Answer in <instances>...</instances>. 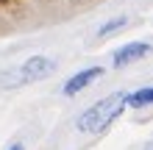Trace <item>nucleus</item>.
Segmentation results:
<instances>
[{"instance_id":"nucleus-1","label":"nucleus","mask_w":153,"mask_h":150,"mask_svg":"<svg viewBox=\"0 0 153 150\" xmlns=\"http://www.w3.org/2000/svg\"><path fill=\"white\" fill-rule=\"evenodd\" d=\"M125 106H128V95L125 92H114V95H109V98L92 103L78 117L75 125H78V131H84V134H100V131H106L123 114Z\"/></svg>"},{"instance_id":"nucleus-2","label":"nucleus","mask_w":153,"mask_h":150,"mask_svg":"<svg viewBox=\"0 0 153 150\" xmlns=\"http://www.w3.org/2000/svg\"><path fill=\"white\" fill-rule=\"evenodd\" d=\"M53 69H56V61L53 58H48V56H31V58H25L17 69L3 72L0 86H3V89H20V86H28V83H36V81H42V78H48Z\"/></svg>"},{"instance_id":"nucleus-3","label":"nucleus","mask_w":153,"mask_h":150,"mask_svg":"<svg viewBox=\"0 0 153 150\" xmlns=\"http://www.w3.org/2000/svg\"><path fill=\"white\" fill-rule=\"evenodd\" d=\"M148 53H150V45H148V42H128V45H123L111 56V64L114 67H125V64H131V61L145 58Z\"/></svg>"},{"instance_id":"nucleus-4","label":"nucleus","mask_w":153,"mask_h":150,"mask_svg":"<svg viewBox=\"0 0 153 150\" xmlns=\"http://www.w3.org/2000/svg\"><path fill=\"white\" fill-rule=\"evenodd\" d=\"M103 75V69L100 67H89V69H81V72H75L70 81L64 83V95L67 98H73V95H78V92H84L89 83H95L97 78Z\"/></svg>"},{"instance_id":"nucleus-5","label":"nucleus","mask_w":153,"mask_h":150,"mask_svg":"<svg viewBox=\"0 0 153 150\" xmlns=\"http://www.w3.org/2000/svg\"><path fill=\"white\" fill-rule=\"evenodd\" d=\"M128 106H131V109L153 106V86H145V89H137L134 95H128Z\"/></svg>"},{"instance_id":"nucleus-6","label":"nucleus","mask_w":153,"mask_h":150,"mask_svg":"<svg viewBox=\"0 0 153 150\" xmlns=\"http://www.w3.org/2000/svg\"><path fill=\"white\" fill-rule=\"evenodd\" d=\"M125 22H128V17H114V20H109L100 31H97V36H100V39H103V36H111V33H117Z\"/></svg>"},{"instance_id":"nucleus-7","label":"nucleus","mask_w":153,"mask_h":150,"mask_svg":"<svg viewBox=\"0 0 153 150\" xmlns=\"http://www.w3.org/2000/svg\"><path fill=\"white\" fill-rule=\"evenodd\" d=\"M8 150H25L22 145H11V147H8Z\"/></svg>"},{"instance_id":"nucleus-8","label":"nucleus","mask_w":153,"mask_h":150,"mask_svg":"<svg viewBox=\"0 0 153 150\" xmlns=\"http://www.w3.org/2000/svg\"><path fill=\"white\" fill-rule=\"evenodd\" d=\"M145 150H153V139H150V142H148V145H145Z\"/></svg>"}]
</instances>
